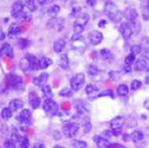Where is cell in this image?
I'll use <instances>...</instances> for the list:
<instances>
[{"instance_id": "1", "label": "cell", "mask_w": 149, "mask_h": 148, "mask_svg": "<svg viewBox=\"0 0 149 148\" xmlns=\"http://www.w3.org/2000/svg\"><path fill=\"white\" fill-rule=\"evenodd\" d=\"M25 6L23 5V3L21 1H17L12 5L11 9V15L13 18L18 19V20H29L30 19V13Z\"/></svg>"}, {"instance_id": "2", "label": "cell", "mask_w": 149, "mask_h": 148, "mask_svg": "<svg viewBox=\"0 0 149 148\" xmlns=\"http://www.w3.org/2000/svg\"><path fill=\"white\" fill-rule=\"evenodd\" d=\"M104 13L109 17V20L113 21V22H119L121 20L122 16H123V14L118 10L117 6L112 2H109V3L105 4Z\"/></svg>"}, {"instance_id": "3", "label": "cell", "mask_w": 149, "mask_h": 148, "mask_svg": "<svg viewBox=\"0 0 149 148\" xmlns=\"http://www.w3.org/2000/svg\"><path fill=\"white\" fill-rule=\"evenodd\" d=\"M43 108H44L45 113L49 115H57L59 113V106L56 101H54L52 99H45L44 104H43Z\"/></svg>"}, {"instance_id": "4", "label": "cell", "mask_w": 149, "mask_h": 148, "mask_svg": "<svg viewBox=\"0 0 149 148\" xmlns=\"http://www.w3.org/2000/svg\"><path fill=\"white\" fill-rule=\"evenodd\" d=\"M7 82H8L9 85H11L13 89L17 90H24V83L19 76L13 75V74H10V75L7 76Z\"/></svg>"}, {"instance_id": "5", "label": "cell", "mask_w": 149, "mask_h": 148, "mask_svg": "<svg viewBox=\"0 0 149 148\" xmlns=\"http://www.w3.org/2000/svg\"><path fill=\"white\" fill-rule=\"evenodd\" d=\"M79 129H80V125L77 122H68L67 124L64 125L63 133L66 137L73 138L79 132Z\"/></svg>"}, {"instance_id": "6", "label": "cell", "mask_w": 149, "mask_h": 148, "mask_svg": "<svg viewBox=\"0 0 149 148\" xmlns=\"http://www.w3.org/2000/svg\"><path fill=\"white\" fill-rule=\"evenodd\" d=\"M85 82H86L85 74L79 73L71 79V88L74 90H81V88H83V85H85Z\"/></svg>"}, {"instance_id": "7", "label": "cell", "mask_w": 149, "mask_h": 148, "mask_svg": "<svg viewBox=\"0 0 149 148\" xmlns=\"http://www.w3.org/2000/svg\"><path fill=\"white\" fill-rule=\"evenodd\" d=\"M74 109H76L77 113H78L80 116L88 115V113H90V106H88L84 101H81V99L74 101Z\"/></svg>"}, {"instance_id": "8", "label": "cell", "mask_w": 149, "mask_h": 148, "mask_svg": "<svg viewBox=\"0 0 149 148\" xmlns=\"http://www.w3.org/2000/svg\"><path fill=\"white\" fill-rule=\"evenodd\" d=\"M72 47L73 49L76 52L78 53H84L86 50V42L84 40V38L81 36H79V37H76V38H72Z\"/></svg>"}, {"instance_id": "9", "label": "cell", "mask_w": 149, "mask_h": 148, "mask_svg": "<svg viewBox=\"0 0 149 148\" xmlns=\"http://www.w3.org/2000/svg\"><path fill=\"white\" fill-rule=\"evenodd\" d=\"M88 40H90L91 44L92 45H98L102 42L103 40V35L102 32H98V31L95 30L88 34Z\"/></svg>"}, {"instance_id": "10", "label": "cell", "mask_w": 149, "mask_h": 148, "mask_svg": "<svg viewBox=\"0 0 149 148\" xmlns=\"http://www.w3.org/2000/svg\"><path fill=\"white\" fill-rule=\"evenodd\" d=\"M18 121L23 125H29L31 122V111L29 109H23L18 115Z\"/></svg>"}, {"instance_id": "11", "label": "cell", "mask_w": 149, "mask_h": 148, "mask_svg": "<svg viewBox=\"0 0 149 148\" xmlns=\"http://www.w3.org/2000/svg\"><path fill=\"white\" fill-rule=\"evenodd\" d=\"M119 31H120L122 37L124 38V40H126V41L130 40L131 36H132V31L130 29V27H129L128 23L121 24L120 27H119Z\"/></svg>"}, {"instance_id": "12", "label": "cell", "mask_w": 149, "mask_h": 148, "mask_svg": "<svg viewBox=\"0 0 149 148\" xmlns=\"http://www.w3.org/2000/svg\"><path fill=\"white\" fill-rule=\"evenodd\" d=\"M64 21L63 20H60V19L57 18H53L51 20L48 22V27L52 30H56V31H60L63 29V26H64Z\"/></svg>"}, {"instance_id": "13", "label": "cell", "mask_w": 149, "mask_h": 148, "mask_svg": "<svg viewBox=\"0 0 149 148\" xmlns=\"http://www.w3.org/2000/svg\"><path fill=\"white\" fill-rule=\"evenodd\" d=\"M21 33H22V28L18 24H12L8 29V37L10 39H13L20 35Z\"/></svg>"}, {"instance_id": "14", "label": "cell", "mask_w": 149, "mask_h": 148, "mask_svg": "<svg viewBox=\"0 0 149 148\" xmlns=\"http://www.w3.org/2000/svg\"><path fill=\"white\" fill-rule=\"evenodd\" d=\"M29 104H30V106H32L33 109H36L40 106V97H38V94L35 92H31L29 94Z\"/></svg>"}, {"instance_id": "15", "label": "cell", "mask_w": 149, "mask_h": 148, "mask_svg": "<svg viewBox=\"0 0 149 148\" xmlns=\"http://www.w3.org/2000/svg\"><path fill=\"white\" fill-rule=\"evenodd\" d=\"M0 52H1V54L8 57V58H10V59L14 58L13 48L11 47V45L9 44V43H4V44L2 45V47L0 48Z\"/></svg>"}, {"instance_id": "16", "label": "cell", "mask_w": 149, "mask_h": 148, "mask_svg": "<svg viewBox=\"0 0 149 148\" xmlns=\"http://www.w3.org/2000/svg\"><path fill=\"white\" fill-rule=\"evenodd\" d=\"M124 124V118L122 116H116L110 121V127L111 129H121Z\"/></svg>"}, {"instance_id": "17", "label": "cell", "mask_w": 149, "mask_h": 148, "mask_svg": "<svg viewBox=\"0 0 149 148\" xmlns=\"http://www.w3.org/2000/svg\"><path fill=\"white\" fill-rule=\"evenodd\" d=\"M26 57L28 58L29 64H30V70L32 71H36V70H39L40 67H39V60H38L37 57L33 56L31 54L26 55Z\"/></svg>"}, {"instance_id": "18", "label": "cell", "mask_w": 149, "mask_h": 148, "mask_svg": "<svg viewBox=\"0 0 149 148\" xmlns=\"http://www.w3.org/2000/svg\"><path fill=\"white\" fill-rule=\"evenodd\" d=\"M48 78H49V75H48L47 73H42L39 77L35 78L34 80H33V83H34V85H37V87H43L44 85H46Z\"/></svg>"}, {"instance_id": "19", "label": "cell", "mask_w": 149, "mask_h": 148, "mask_svg": "<svg viewBox=\"0 0 149 148\" xmlns=\"http://www.w3.org/2000/svg\"><path fill=\"white\" fill-rule=\"evenodd\" d=\"M147 68H148V62H147V60L144 58L137 60V61L135 62V64H134V69H135V71H138V72L145 71V70H147Z\"/></svg>"}, {"instance_id": "20", "label": "cell", "mask_w": 149, "mask_h": 148, "mask_svg": "<svg viewBox=\"0 0 149 148\" xmlns=\"http://www.w3.org/2000/svg\"><path fill=\"white\" fill-rule=\"evenodd\" d=\"M23 106H24V104L21 99H12L10 101V104H9V109H10L12 113H14V111H17L19 109L22 108Z\"/></svg>"}, {"instance_id": "21", "label": "cell", "mask_w": 149, "mask_h": 148, "mask_svg": "<svg viewBox=\"0 0 149 148\" xmlns=\"http://www.w3.org/2000/svg\"><path fill=\"white\" fill-rule=\"evenodd\" d=\"M123 16L125 17L128 21H132V20H136L138 17V13L137 11L134 8H127L125 11H124Z\"/></svg>"}, {"instance_id": "22", "label": "cell", "mask_w": 149, "mask_h": 148, "mask_svg": "<svg viewBox=\"0 0 149 148\" xmlns=\"http://www.w3.org/2000/svg\"><path fill=\"white\" fill-rule=\"evenodd\" d=\"M129 136H130V139H131L134 143H139V142H141V141L143 140L144 134H143L142 131H140V130H135V131H133V132H132V134H131V135H129Z\"/></svg>"}, {"instance_id": "23", "label": "cell", "mask_w": 149, "mask_h": 148, "mask_svg": "<svg viewBox=\"0 0 149 148\" xmlns=\"http://www.w3.org/2000/svg\"><path fill=\"white\" fill-rule=\"evenodd\" d=\"M129 27L132 31V35H137L141 30V25L138 21L136 20H132V21H129L128 23Z\"/></svg>"}, {"instance_id": "24", "label": "cell", "mask_w": 149, "mask_h": 148, "mask_svg": "<svg viewBox=\"0 0 149 148\" xmlns=\"http://www.w3.org/2000/svg\"><path fill=\"white\" fill-rule=\"evenodd\" d=\"M93 141H95L97 147H107L109 144V140L102 138L100 135H95V136H93Z\"/></svg>"}, {"instance_id": "25", "label": "cell", "mask_w": 149, "mask_h": 148, "mask_svg": "<svg viewBox=\"0 0 149 148\" xmlns=\"http://www.w3.org/2000/svg\"><path fill=\"white\" fill-rule=\"evenodd\" d=\"M23 3V5L26 7L30 12H35L37 10V6H36L35 0H19Z\"/></svg>"}, {"instance_id": "26", "label": "cell", "mask_w": 149, "mask_h": 148, "mask_svg": "<svg viewBox=\"0 0 149 148\" xmlns=\"http://www.w3.org/2000/svg\"><path fill=\"white\" fill-rule=\"evenodd\" d=\"M81 124H83V128H84V132L85 133H88L92 129L93 125L92 122H91L90 118L88 117V115L83 116V120H81Z\"/></svg>"}, {"instance_id": "27", "label": "cell", "mask_w": 149, "mask_h": 148, "mask_svg": "<svg viewBox=\"0 0 149 148\" xmlns=\"http://www.w3.org/2000/svg\"><path fill=\"white\" fill-rule=\"evenodd\" d=\"M88 19H90V17H88V14H81V15H78L76 21H74V24H78V25L86 27V23L88 22Z\"/></svg>"}, {"instance_id": "28", "label": "cell", "mask_w": 149, "mask_h": 148, "mask_svg": "<svg viewBox=\"0 0 149 148\" xmlns=\"http://www.w3.org/2000/svg\"><path fill=\"white\" fill-rule=\"evenodd\" d=\"M65 46H66V42L64 41L63 39H58L56 42L54 43V51L56 53H61L62 51L64 50Z\"/></svg>"}, {"instance_id": "29", "label": "cell", "mask_w": 149, "mask_h": 148, "mask_svg": "<svg viewBox=\"0 0 149 148\" xmlns=\"http://www.w3.org/2000/svg\"><path fill=\"white\" fill-rule=\"evenodd\" d=\"M59 66L61 67L62 69H64V70L68 69V67H69V58H68V56H67L66 54H62L61 56H60Z\"/></svg>"}, {"instance_id": "30", "label": "cell", "mask_w": 149, "mask_h": 148, "mask_svg": "<svg viewBox=\"0 0 149 148\" xmlns=\"http://www.w3.org/2000/svg\"><path fill=\"white\" fill-rule=\"evenodd\" d=\"M53 64V61L51 59H49V58H42L39 61V67H40V69H42V70H45V69H47L48 67H50Z\"/></svg>"}, {"instance_id": "31", "label": "cell", "mask_w": 149, "mask_h": 148, "mask_svg": "<svg viewBox=\"0 0 149 148\" xmlns=\"http://www.w3.org/2000/svg\"><path fill=\"white\" fill-rule=\"evenodd\" d=\"M128 92H129L128 87H127L126 85H124V83H122V85H120L117 88V94H118L119 97H126V95L128 94Z\"/></svg>"}, {"instance_id": "32", "label": "cell", "mask_w": 149, "mask_h": 148, "mask_svg": "<svg viewBox=\"0 0 149 148\" xmlns=\"http://www.w3.org/2000/svg\"><path fill=\"white\" fill-rule=\"evenodd\" d=\"M20 68H21V70L23 72H25V73H28V71L30 70V64H29L28 58L26 56L20 61Z\"/></svg>"}, {"instance_id": "33", "label": "cell", "mask_w": 149, "mask_h": 148, "mask_svg": "<svg viewBox=\"0 0 149 148\" xmlns=\"http://www.w3.org/2000/svg\"><path fill=\"white\" fill-rule=\"evenodd\" d=\"M139 46L141 47V52H143L144 53V56L147 57V54H148V39L146 37L143 38Z\"/></svg>"}, {"instance_id": "34", "label": "cell", "mask_w": 149, "mask_h": 148, "mask_svg": "<svg viewBox=\"0 0 149 148\" xmlns=\"http://www.w3.org/2000/svg\"><path fill=\"white\" fill-rule=\"evenodd\" d=\"M98 56H100V58H102V59L107 60V59L111 58L112 54H111V52H110L109 49H102V50H100V51L98 52Z\"/></svg>"}, {"instance_id": "35", "label": "cell", "mask_w": 149, "mask_h": 148, "mask_svg": "<svg viewBox=\"0 0 149 148\" xmlns=\"http://www.w3.org/2000/svg\"><path fill=\"white\" fill-rule=\"evenodd\" d=\"M60 10H61V8H60L59 5H53L48 9V14L54 18L55 16H57L58 14H59Z\"/></svg>"}, {"instance_id": "36", "label": "cell", "mask_w": 149, "mask_h": 148, "mask_svg": "<svg viewBox=\"0 0 149 148\" xmlns=\"http://www.w3.org/2000/svg\"><path fill=\"white\" fill-rule=\"evenodd\" d=\"M42 92H43V94H45V97H47L48 99H52V97H53V92H52L51 88H50L49 85H43V87H42Z\"/></svg>"}, {"instance_id": "37", "label": "cell", "mask_w": 149, "mask_h": 148, "mask_svg": "<svg viewBox=\"0 0 149 148\" xmlns=\"http://www.w3.org/2000/svg\"><path fill=\"white\" fill-rule=\"evenodd\" d=\"M12 111L9 109V107H5V108L2 109L1 111V116L3 117L5 120H8V119H10L12 117Z\"/></svg>"}, {"instance_id": "38", "label": "cell", "mask_w": 149, "mask_h": 148, "mask_svg": "<svg viewBox=\"0 0 149 148\" xmlns=\"http://www.w3.org/2000/svg\"><path fill=\"white\" fill-rule=\"evenodd\" d=\"M88 73L91 77H95V76L98 75L100 71H98V69L95 65H91V66H88Z\"/></svg>"}, {"instance_id": "39", "label": "cell", "mask_w": 149, "mask_h": 148, "mask_svg": "<svg viewBox=\"0 0 149 148\" xmlns=\"http://www.w3.org/2000/svg\"><path fill=\"white\" fill-rule=\"evenodd\" d=\"M60 95L61 97H71L73 95V90L69 88H64L63 90H61L60 92Z\"/></svg>"}, {"instance_id": "40", "label": "cell", "mask_w": 149, "mask_h": 148, "mask_svg": "<svg viewBox=\"0 0 149 148\" xmlns=\"http://www.w3.org/2000/svg\"><path fill=\"white\" fill-rule=\"evenodd\" d=\"M11 141H13L14 143H18V142H20V140H21V136H20V134H19V132L17 130H15L14 129L13 131H12V134H11Z\"/></svg>"}, {"instance_id": "41", "label": "cell", "mask_w": 149, "mask_h": 148, "mask_svg": "<svg viewBox=\"0 0 149 148\" xmlns=\"http://www.w3.org/2000/svg\"><path fill=\"white\" fill-rule=\"evenodd\" d=\"M135 56L136 55L130 53L125 58V60H124V64H125V65H128V66H131L132 64L134 63V61H135Z\"/></svg>"}, {"instance_id": "42", "label": "cell", "mask_w": 149, "mask_h": 148, "mask_svg": "<svg viewBox=\"0 0 149 148\" xmlns=\"http://www.w3.org/2000/svg\"><path fill=\"white\" fill-rule=\"evenodd\" d=\"M73 146L77 148H86L88 146V144H86V141H83V140H74Z\"/></svg>"}, {"instance_id": "43", "label": "cell", "mask_w": 149, "mask_h": 148, "mask_svg": "<svg viewBox=\"0 0 149 148\" xmlns=\"http://www.w3.org/2000/svg\"><path fill=\"white\" fill-rule=\"evenodd\" d=\"M18 45L21 49H26V48L30 45V42H29L27 39H19L18 40Z\"/></svg>"}, {"instance_id": "44", "label": "cell", "mask_w": 149, "mask_h": 148, "mask_svg": "<svg viewBox=\"0 0 149 148\" xmlns=\"http://www.w3.org/2000/svg\"><path fill=\"white\" fill-rule=\"evenodd\" d=\"M98 97H113V94L110 90H105L103 92H100V94H97Z\"/></svg>"}, {"instance_id": "45", "label": "cell", "mask_w": 149, "mask_h": 148, "mask_svg": "<svg viewBox=\"0 0 149 148\" xmlns=\"http://www.w3.org/2000/svg\"><path fill=\"white\" fill-rule=\"evenodd\" d=\"M95 90H97V87H95V85H93V83H90V85H86V92L88 94H92L93 92H95Z\"/></svg>"}, {"instance_id": "46", "label": "cell", "mask_w": 149, "mask_h": 148, "mask_svg": "<svg viewBox=\"0 0 149 148\" xmlns=\"http://www.w3.org/2000/svg\"><path fill=\"white\" fill-rule=\"evenodd\" d=\"M130 52L134 55H138V54L142 53V52H141V47L139 46V45H133V46H131Z\"/></svg>"}, {"instance_id": "47", "label": "cell", "mask_w": 149, "mask_h": 148, "mask_svg": "<svg viewBox=\"0 0 149 148\" xmlns=\"http://www.w3.org/2000/svg\"><path fill=\"white\" fill-rule=\"evenodd\" d=\"M141 85H142V83H141L140 81H138V80H134L133 82L131 83V90H136L140 89Z\"/></svg>"}, {"instance_id": "48", "label": "cell", "mask_w": 149, "mask_h": 148, "mask_svg": "<svg viewBox=\"0 0 149 148\" xmlns=\"http://www.w3.org/2000/svg\"><path fill=\"white\" fill-rule=\"evenodd\" d=\"M60 116V118H61L62 121H69L70 118H71V114L69 113H58Z\"/></svg>"}, {"instance_id": "49", "label": "cell", "mask_w": 149, "mask_h": 148, "mask_svg": "<svg viewBox=\"0 0 149 148\" xmlns=\"http://www.w3.org/2000/svg\"><path fill=\"white\" fill-rule=\"evenodd\" d=\"M30 143H29V139L26 136H24L22 139L20 140V146L22 148H28Z\"/></svg>"}, {"instance_id": "50", "label": "cell", "mask_w": 149, "mask_h": 148, "mask_svg": "<svg viewBox=\"0 0 149 148\" xmlns=\"http://www.w3.org/2000/svg\"><path fill=\"white\" fill-rule=\"evenodd\" d=\"M111 135H112V130H104L103 132L102 133V138H104V139H107V140H109L110 137H111Z\"/></svg>"}, {"instance_id": "51", "label": "cell", "mask_w": 149, "mask_h": 148, "mask_svg": "<svg viewBox=\"0 0 149 148\" xmlns=\"http://www.w3.org/2000/svg\"><path fill=\"white\" fill-rule=\"evenodd\" d=\"M142 15H143V19L145 21H147L149 19V12H148V6H144L142 9Z\"/></svg>"}, {"instance_id": "52", "label": "cell", "mask_w": 149, "mask_h": 148, "mask_svg": "<svg viewBox=\"0 0 149 148\" xmlns=\"http://www.w3.org/2000/svg\"><path fill=\"white\" fill-rule=\"evenodd\" d=\"M80 11H81V8L79 6L73 7V11H72V13H71V17L73 18V17H76V16H78L79 13H80Z\"/></svg>"}, {"instance_id": "53", "label": "cell", "mask_w": 149, "mask_h": 148, "mask_svg": "<svg viewBox=\"0 0 149 148\" xmlns=\"http://www.w3.org/2000/svg\"><path fill=\"white\" fill-rule=\"evenodd\" d=\"M3 146L6 148H14L15 147V143L13 141H11V140H6V141L4 142Z\"/></svg>"}, {"instance_id": "54", "label": "cell", "mask_w": 149, "mask_h": 148, "mask_svg": "<svg viewBox=\"0 0 149 148\" xmlns=\"http://www.w3.org/2000/svg\"><path fill=\"white\" fill-rule=\"evenodd\" d=\"M109 148H124L123 145L121 144H118V143H111V144H109Z\"/></svg>"}, {"instance_id": "55", "label": "cell", "mask_w": 149, "mask_h": 148, "mask_svg": "<svg viewBox=\"0 0 149 148\" xmlns=\"http://www.w3.org/2000/svg\"><path fill=\"white\" fill-rule=\"evenodd\" d=\"M38 3L41 4V5H46V4H49L52 2V0H37Z\"/></svg>"}, {"instance_id": "56", "label": "cell", "mask_w": 149, "mask_h": 148, "mask_svg": "<svg viewBox=\"0 0 149 148\" xmlns=\"http://www.w3.org/2000/svg\"><path fill=\"white\" fill-rule=\"evenodd\" d=\"M123 70H124V72H125V73H129V72L131 71V66H128V65H125V64H124Z\"/></svg>"}, {"instance_id": "57", "label": "cell", "mask_w": 149, "mask_h": 148, "mask_svg": "<svg viewBox=\"0 0 149 148\" xmlns=\"http://www.w3.org/2000/svg\"><path fill=\"white\" fill-rule=\"evenodd\" d=\"M120 129H112V135H114V136H118V134H120Z\"/></svg>"}, {"instance_id": "58", "label": "cell", "mask_w": 149, "mask_h": 148, "mask_svg": "<svg viewBox=\"0 0 149 148\" xmlns=\"http://www.w3.org/2000/svg\"><path fill=\"white\" fill-rule=\"evenodd\" d=\"M105 24H107V21H105V20H100V23H98V26L102 28V27H104V26H105Z\"/></svg>"}, {"instance_id": "59", "label": "cell", "mask_w": 149, "mask_h": 148, "mask_svg": "<svg viewBox=\"0 0 149 148\" xmlns=\"http://www.w3.org/2000/svg\"><path fill=\"white\" fill-rule=\"evenodd\" d=\"M88 5H91V6H95V0H88Z\"/></svg>"}, {"instance_id": "60", "label": "cell", "mask_w": 149, "mask_h": 148, "mask_svg": "<svg viewBox=\"0 0 149 148\" xmlns=\"http://www.w3.org/2000/svg\"><path fill=\"white\" fill-rule=\"evenodd\" d=\"M5 39V34H4V32H2V31H0V41H2V40Z\"/></svg>"}, {"instance_id": "61", "label": "cell", "mask_w": 149, "mask_h": 148, "mask_svg": "<svg viewBox=\"0 0 149 148\" xmlns=\"http://www.w3.org/2000/svg\"><path fill=\"white\" fill-rule=\"evenodd\" d=\"M34 147H35V148H41V147L44 148V147H45V145H44V144H40V143H38V144H35V145H34Z\"/></svg>"}, {"instance_id": "62", "label": "cell", "mask_w": 149, "mask_h": 148, "mask_svg": "<svg viewBox=\"0 0 149 148\" xmlns=\"http://www.w3.org/2000/svg\"><path fill=\"white\" fill-rule=\"evenodd\" d=\"M148 102H149L148 99H145V101H144V107H145L146 109H148V107H149V106H148Z\"/></svg>"}, {"instance_id": "63", "label": "cell", "mask_w": 149, "mask_h": 148, "mask_svg": "<svg viewBox=\"0 0 149 148\" xmlns=\"http://www.w3.org/2000/svg\"><path fill=\"white\" fill-rule=\"evenodd\" d=\"M128 136H129L128 134H124L123 135V137H122V138H123L124 141H127V140H128Z\"/></svg>"}, {"instance_id": "64", "label": "cell", "mask_w": 149, "mask_h": 148, "mask_svg": "<svg viewBox=\"0 0 149 148\" xmlns=\"http://www.w3.org/2000/svg\"><path fill=\"white\" fill-rule=\"evenodd\" d=\"M145 83H149V76H147V77L145 78Z\"/></svg>"}]
</instances>
